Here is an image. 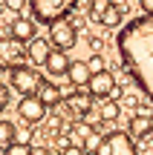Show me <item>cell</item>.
I'll use <instances>...</instances> for the list:
<instances>
[{"instance_id":"obj_24","label":"cell","mask_w":153,"mask_h":155,"mask_svg":"<svg viewBox=\"0 0 153 155\" xmlns=\"http://www.w3.org/2000/svg\"><path fill=\"white\" fill-rule=\"evenodd\" d=\"M6 104H9V86H6V83H0V112L6 109Z\"/></svg>"},{"instance_id":"obj_17","label":"cell","mask_w":153,"mask_h":155,"mask_svg":"<svg viewBox=\"0 0 153 155\" xmlns=\"http://www.w3.org/2000/svg\"><path fill=\"white\" fill-rule=\"evenodd\" d=\"M121 20H124V9H121L119 3H110L107 12L101 15V20H98V23H101V26H107V29H113V26H119Z\"/></svg>"},{"instance_id":"obj_6","label":"cell","mask_w":153,"mask_h":155,"mask_svg":"<svg viewBox=\"0 0 153 155\" xmlns=\"http://www.w3.org/2000/svg\"><path fill=\"white\" fill-rule=\"evenodd\" d=\"M87 89L92 92V98H119V86H116V78L110 69L92 72L87 81Z\"/></svg>"},{"instance_id":"obj_10","label":"cell","mask_w":153,"mask_h":155,"mask_svg":"<svg viewBox=\"0 0 153 155\" xmlns=\"http://www.w3.org/2000/svg\"><path fill=\"white\" fill-rule=\"evenodd\" d=\"M9 35L17 38L20 43H29V40L38 35V20H35V17H20L17 15L15 20H12V26H9Z\"/></svg>"},{"instance_id":"obj_19","label":"cell","mask_w":153,"mask_h":155,"mask_svg":"<svg viewBox=\"0 0 153 155\" xmlns=\"http://www.w3.org/2000/svg\"><path fill=\"white\" fill-rule=\"evenodd\" d=\"M119 115H121L119 101H116V98H104V104H101V118H104V124H116V121H119Z\"/></svg>"},{"instance_id":"obj_7","label":"cell","mask_w":153,"mask_h":155,"mask_svg":"<svg viewBox=\"0 0 153 155\" xmlns=\"http://www.w3.org/2000/svg\"><path fill=\"white\" fill-rule=\"evenodd\" d=\"M26 58V52L20 49V40L17 38H0V72H9L15 63H20Z\"/></svg>"},{"instance_id":"obj_23","label":"cell","mask_w":153,"mask_h":155,"mask_svg":"<svg viewBox=\"0 0 153 155\" xmlns=\"http://www.w3.org/2000/svg\"><path fill=\"white\" fill-rule=\"evenodd\" d=\"M3 6H6L9 12H15V15H20V12L29 6V0H3Z\"/></svg>"},{"instance_id":"obj_16","label":"cell","mask_w":153,"mask_h":155,"mask_svg":"<svg viewBox=\"0 0 153 155\" xmlns=\"http://www.w3.org/2000/svg\"><path fill=\"white\" fill-rule=\"evenodd\" d=\"M96 132V127L92 124H87V121H78V124H72V129H69V135H72V141L84 150V144L90 141V135Z\"/></svg>"},{"instance_id":"obj_26","label":"cell","mask_w":153,"mask_h":155,"mask_svg":"<svg viewBox=\"0 0 153 155\" xmlns=\"http://www.w3.org/2000/svg\"><path fill=\"white\" fill-rule=\"evenodd\" d=\"M139 6H142L148 15H153V0H139Z\"/></svg>"},{"instance_id":"obj_20","label":"cell","mask_w":153,"mask_h":155,"mask_svg":"<svg viewBox=\"0 0 153 155\" xmlns=\"http://www.w3.org/2000/svg\"><path fill=\"white\" fill-rule=\"evenodd\" d=\"M110 3H113V0H92V3H90V17H92V20H101V15H104V12H107V6Z\"/></svg>"},{"instance_id":"obj_2","label":"cell","mask_w":153,"mask_h":155,"mask_svg":"<svg viewBox=\"0 0 153 155\" xmlns=\"http://www.w3.org/2000/svg\"><path fill=\"white\" fill-rule=\"evenodd\" d=\"M29 9H32V17L38 23L49 26V23L72 15L78 9V0H29Z\"/></svg>"},{"instance_id":"obj_9","label":"cell","mask_w":153,"mask_h":155,"mask_svg":"<svg viewBox=\"0 0 153 155\" xmlns=\"http://www.w3.org/2000/svg\"><path fill=\"white\" fill-rule=\"evenodd\" d=\"M64 106H67L72 115H84L92 106V92L90 89H67V92H64Z\"/></svg>"},{"instance_id":"obj_11","label":"cell","mask_w":153,"mask_h":155,"mask_svg":"<svg viewBox=\"0 0 153 155\" xmlns=\"http://www.w3.org/2000/svg\"><path fill=\"white\" fill-rule=\"evenodd\" d=\"M52 49H55V46H52V40H43V38H38V35H35V38L29 40V46H26V58H29L32 63H38V66H43Z\"/></svg>"},{"instance_id":"obj_18","label":"cell","mask_w":153,"mask_h":155,"mask_svg":"<svg viewBox=\"0 0 153 155\" xmlns=\"http://www.w3.org/2000/svg\"><path fill=\"white\" fill-rule=\"evenodd\" d=\"M15 141H17V129H15V124L0 118V150H9Z\"/></svg>"},{"instance_id":"obj_22","label":"cell","mask_w":153,"mask_h":155,"mask_svg":"<svg viewBox=\"0 0 153 155\" xmlns=\"http://www.w3.org/2000/svg\"><path fill=\"white\" fill-rule=\"evenodd\" d=\"M6 152H9V155H32L35 147H32V144H20V141H15V144H12Z\"/></svg>"},{"instance_id":"obj_15","label":"cell","mask_w":153,"mask_h":155,"mask_svg":"<svg viewBox=\"0 0 153 155\" xmlns=\"http://www.w3.org/2000/svg\"><path fill=\"white\" fill-rule=\"evenodd\" d=\"M38 98L43 101L46 106H58V104H64V89L55 86V83H49V81H43L40 89H38Z\"/></svg>"},{"instance_id":"obj_14","label":"cell","mask_w":153,"mask_h":155,"mask_svg":"<svg viewBox=\"0 0 153 155\" xmlns=\"http://www.w3.org/2000/svg\"><path fill=\"white\" fill-rule=\"evenodd\" d=\"M90 66H87V61H72L67 69V81L72 83V86H87V81H90Z\"/></svg>"},{"instance_id":"obj_13","label":"cell","mask_w":153,"mask_h":155,"mask_svg":"<svg viewBox=\"0 0 153 155\" xmlns=\"http://www.w3.org/2000/svg\"><path fill=\"white\" fill-rule=\"evenodd\" d=\"M69 55H67V49H52L49 52V58H46V72L49 75H67V69H69Z\"/></svg>"},{"instance_id":"obj_8","label":"cell","mask_w":153,"mask_h":155,"mask_svg":"<svg viewBox=\"0 0 153 155\" xmlns=\"http://www.w3.org/2000/svg\"><path fill=\"white\" fill-rule=\"evenodd\" d=\"M46 109H49V106H46L38 95H23V101L17 104V112H20V118L26 124H40L46 118Z\"/></svg>"},{"instance_id":"obj_1","label":"cell","mask_w":153,"mask_h":155,"mask_svg":"<svg viewBox=\"0 0 153 155\" xmlns=\"http://www.w3.org/2000/svg\"><path fill=\"white\" fill-rule=\"evenodd\" d=\"M116 49H119L124 72L153 101V15L144 12L139 17H130L119 29Z\"/></svg>"},{"instance_id":"obj_4","label":"cell","mask_w":153,"mask_h":155,"mask_svg":"<svg viewBox=\"0 0 153 155\" xmlns=\"http://www.w3.org/2000/svg\"><path fill=\"white\" fill-rule=\"evenodd\" d=\"M9 83H12V89L20 92V95H38L40 83H43V75H40L38 69H32V66L15 63V66L9 69Z\"/></svg>"},{"instance_id":"obj_12","label":"cell","mask_w":153,"mask_h":155,"mask_svg":"<svg viewBox=\"0 0 153 155\" xmlns=\"http://www.w3.org/2000/svg\"><path fill=\"white\" fill-rule=\"evenodd\" d=\"M130 135L139 138V141H144V138L153 135V115L150 112H139V115L130 118Z\"/></svg>"},{"instance_id":"obj_5","label":"cell","mask_w":153,"mask_h":155,"mask_svg":"<svg viewBox=\"0 0 153 155\" xmlns=\"http://www.w3.org/2000/svg\"><path fill=\"white\" fill-rule=\"evenodd\" d=\"M49 40L55 49H72L75 43H78V26H75L69 17H61V20L49 23Z\"/></svg>"},{"instance_id":"obj_21","label":"cell","mask_w":153,"mask_h":155,"mask_svg":"<svg viewBox=\"0 0 153 155\" xmlns=\"http://www.w3.org/2000/svg\"><path fill=\"white\" fill-rule=\"evenodd\" d=\"M87 66H90V72H101V69H107V61H104L101 52H92L90 61H87Z\"/></svg>"},{"instance_id":"obj_3","label":"cell","mask_w":153,"mask_h":155,"mask_svg":"<svg viewBox=\"0 0 153 155\" xmlns=\"http://www.w3.org/2000/svg\"><path fill=\"white\" fill-rule=\"evenodd\" d=\"M133 152H136V138L130 135V129H113L96 147V155H133Z\"/></svg>"},{"instance_id":"obj_25","label":"cell","mask_w":153,"mask_h":155,"mask_svg":"<svg viewBox=\"0 0 153 155\" xmlns=\"http://www.w3.org/2000/svg\"><path fill=\"white\" fill-rule=\"evenodd\" d=\"M90 49H92V52H101V49H104V40L98 38V35H90Z\"/></svg>"}]
</instances>
